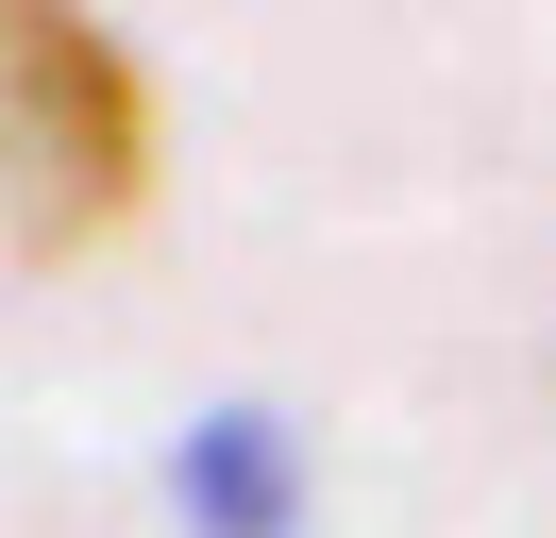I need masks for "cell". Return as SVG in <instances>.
Masks as SVG:
<instances>
[{
    "label": "cell",
    "mask_w": 556,
    "mask_h": 538,
    "mask_svg": "<svg viewBox=\"0 0 556 538\" xmlns=\"http://www.w3.org/2000/svg\"><path fill=\"white\" fill-rule=\"evenodd\" d=\"M169 488H186L203 538H287V522H304V454H287L270 404H219V421L169 454Z\"/></svg>",
    "instance_id": "cell-2"
},
{
    "label": "cell",
    "mask_w": 556,
    "mask_h": 538,
    "mask_svg": "<svg viewBox=\"0 0 556 538\" xmlns=\"http://www.w3.org/2000/svg\"><path fill=\"white\" fill-rule=\"evenodd\" d=\"M152 202V85L85 0H0V253L68 269Z\"/></svg>",
    "instance_id": "cell-1"
}]
</instances>
